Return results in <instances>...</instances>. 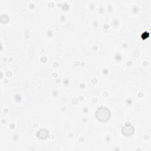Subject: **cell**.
<instances>
[{
    "label": "cell",
    "instance_id": "1",
    "mask_svg": "<svg viewBox=\"0 0 151 151\" xmlns=\"http://www.w3.org/2000/svg\"><path fill=\"white\" fill-rule=\"evenodd\" d=\"M111 112L109 109L106 107L101 106L99 108L95 113V117L97 120L101 122H106L109 120Z\"/></svg>",
    "mask_w": 151,
    "mask_h": 151
},
{
    "label": "cell",
    "instance_id": "3",
    "mask_svg": "<svg viewBox=\"0 0 151 151\" xmlns=\"http://www.w3.org/2000/svg\"><path fill=\"white\" fill-rule=\"evenodd\" d=\"M48 130L44 129H41L38 133H37V136L40 139H46L48 136Z\"/></svg>",
    "mask_w": 151,
    "mask_h": 151
},
{
    "label": "cell",
    "instance_id": "2",
    "mask_svg": "<svg viewBox=\"0 0 151 151\" xmlns=\"http://www.w3.org/2000/svg\"><path fill=\"white\" fill-rule=\"evenodd\" d=\"M134 128L130 123H126L122 129V133L126 136H130L133 134Z\"/></svg>",
    "mask_w": 151,
    "mask_h": 151
}]
</instances>
